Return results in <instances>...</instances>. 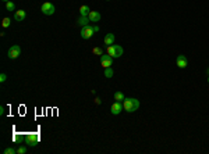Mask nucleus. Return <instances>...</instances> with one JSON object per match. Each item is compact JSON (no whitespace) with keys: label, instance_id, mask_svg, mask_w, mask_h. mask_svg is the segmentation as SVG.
Returning a JSON list of instances; mask_svg holds the SVG:
<instances>
[{"label":"nucleus","instance_id":"20e7f679","mask_svg":"<svg viewBox=\"0 0 209 154\" xmlns=\"http://www.w3.org/2000/svg\"><path fill=\"white\" fill-rule=\"evenodd\" d=\"M20 54H21V47L18 44H13L7 51V56H9L10 60H16L17 57H20Z\"/></svg>","mask_w":209,"mask_h":154},{"label":"nucleus","instance_id":"a878e982","mask_svg":"<svg viewBox=\"0 0 209 154\" xmlns=\"http://www.w3.org/2000/svg\"><path fill=\"white\" fill-rule=\"evenodd\" d=\"M2 2H4V3H7V2H10V0H2Z\"/></svg>","mask_w":209,"mask_h":154},{"label":"nucleus","instance_id":"ddd939ff","mask_svg":"<svg viewBox=\"0 0 209 154\" xmlns=\"http://www.w3.org/2000/svg\"><path fill=\"white\" fill-rule=\"evenodd\" d=\"M89 18L88 17H84V16H81L78 18V21H77V24H78V25H81V26H86V25H89Z\"/></svg>","mask_w":209,"mask_h":154},{"label":"nucleus","instance_id":"dca6fc26","mask_svg":"<svg viewBox=\"0 0 209 154\" xmlns=\"http://www.w3.org/2000/svg\"><path fill=\"white\" fill-rule=\"evenodd\" d=\"M6 9L9 10V11H16V4H14L13 2H7V3H6Z\"/></svg>","mask_w":209,"mask_h":154},{"label":"nucleus","instance_id":"6e6552de","mask_svg":"<svg viewBox=\"0 0 209 154\" xmlns=\"http://www.w3.org/2000/svg\"><path fill=\"white\" fill-rule=\"evenodd\" d=\"M123 110H124L123 103H120V101H114V103L112 104V107H110V113L113 114V115H119Z\"/></svg>","mask_w":209,"mask_h":154},{"label":"nucleus","instance_id":"423d86ee","mask_svg":"<svg viewBox=\"0 0 209 154\" xmlns=\"http://www.w3.org/2000/svg\"><path fill=\"white\" fill-rule=\"evenodd\" d=\"M94 28H92V25L89 24V25L86 26H82V29H81V38L85 39V40H88V39H91L92 36H94Z\"/></svg>","mask_w":209,"mask_h":154},{"label":"nucleus","instance_id":"5701e85b","mask_svg":"<svg viewBox=\"0 0 209 154\" xmlns=\"http://www.w3.org/2000/svg\"><path fill=\"white\" fill-rule=\"evenodd\" d=\"M4 110H6V108H4L3 106H2V107H0V115H4V113H6Z\"/></svg>","mask_w":209,"mask_h":154},{"label":"nucleus","instance_id":"a211bd4d","mask_svg":"<svg viewBox=\"0 0 209 154\" xmlns=\"http://www.w3.org/2000/svg\"><path fill=\"white\" fill-rule=\"evenodd\" d=\"M10 24H11V21H10V18H3V21H2V26H3V28H9L10 26Z\"/></svg>","mask_w":209,"mask_h":154},{"label":"nucleus","instance_id":"2eb2a0df","mask_svg":"<svg viewBox=\"0 0 209 154\" xmlns=\"http://www.w3.org/2000/svg\"><path fill=\"white\" fill-rule=\"evenodd\" d=\"M124 99H126V96H124L121 92H116V93H114V100H116V101H120V103H123Z\"/></svg>","mask_w":209,"mask_h":154},{"label":"nucleus","instance_id":"4be33fe9","mask_svg":"<svg viewBox=\"0 0 209 154\" xmlns=\"http://www.w3.org/2000/svg\"><path fill=\"white\" fill-rule=\"evenodd\" d=\"M6 81H7V75H6V74H2V75H0V82H2V83H4Z\"/></svg>","mask_w":209,"mask_h":154},{"label":"nucleus","instance_id":"b1692460","mask_svg":"<svg viewBox=\"0 0 209 154\" xmlns=\"http://www.w3.org/2000/svg\"><path fill=\"white\" fill-rule=\"evenodd\" d=\"M92 28H94V32H95V33L96 32H99V26L98 25H92Z\"/></svg>","mask_w":209,"mask_h":154},{"label":"nucleus","instance_id":"f3484780","mask_svg":"<svg viewBox=\"0 0 209 154\" xmlns=\"http://www.w3.org/2000/svg\"><path fill=\"white\" fill-rule=\"evenodd\" d=\"M113 69L110 68V67H109V68H105V76H106V78H112V76H113Z\"/></svg>","mask_w":209,"mask_h":154},{"label":"nucleus","instance_id":"1a4fd4ad","mask_svg":"<svg viewBox=\"0 0 209 154\" xmlns=\"http://www.w3.org/2000/svg\"><path fill=\"white\" fill-rule=\"evenodd\" d=\"M176 63H177V67H178V68H185V67L188 65V60H187V57L183 56V54L177 56V58H176Z\"/></svg>","mask_w":209,"mask_h":154},{"label":"nucleus","instance_id":"393cba45","mask_svg":"<svg viewBox=\"0 0 209 154\" xmlns=\"http://www.w3.org/2000/svg\"><path fill=\"white\" fill-rule=\"evenodd\" d=\"M101 103H102V100H101L99 97H96V99H95V104H98V106H99Z\"/></svg>","mask_w":209,"mask_h":154},{"label":"nucleus","instance_id":"0eeeda50","mask_svg":"<svg viewBox=\"0 0 209 154\" xmlns=\"http://www.w3.org/2000/svg\"><path fill=\"white\" fill-rule=\"evenodd\" d=\"M99 60H101V65L103 67V68H109V67H112V64H113V57L109 56V54H102Z\"/></svg>","mask_w":209,"mask_h":154},{"label":"nucleus","instance_id":"39448f33","mask_svg":"<svg viewBox=\"0 0 209 154\" xmlns=\"http://www.w3.org/2000/svg\"><path fill=\"white\" fill-rule=\"evenodd\" d=\"M41 10H42V14H45V16H53L54 11H56L53 3H50V2H45V3L42 4Z\"/></svg>","mask_w":209,"mask_h":154},{"label":"nucleus","instance_id":"aec40b11","mask_svg":"<svg viewBox=\"0 0 209 154\" xmlns=\"http://www.w3.org/2000/svg\"><path fill=\"white\" fill-rule=\"evenodd\" d=\"M17 153H18V154H25L27 153V147H25V146L18 147V149H17Z\"/></svg>","mask_w":209,"mask_h":154},{"label":"nucleus","instance_id":"412c9836","mask_svg":"<svg viewBox=\"0 0 209 154\" xmlns=\"http://www.w3.org/2000/svg\"><path fill=\"white\" fill-rule=\"evenodd\" d=\"M92 51H94V54H96V56H102V54H103V53H102V49H101V47H95V49H94Z\"/></svg>","mask_w":209,"mask_h":154},{"label":"nucleus","instance_id":"f257e3e1","mask_svg":"<svg viewBox=\"0 0 209 154\" xmlns=\"http://www.w3.org/2000/svg\"><path fill=\"white\" fill-rule=\"evenodd\" d=\"M123 108L127 113H134L139 108V100L134 97H126L123 101Z\"/></svg>","mask_w":209,"mask_h":154},{"label":"nucleus","instance_id":"cd10ccee","mask_svg":"<svg viewBox=\"0 0 209 154\" xmlns=\"http://www.w3.org/2000/svg\"><path fill=\"white\" fill-rule=\"evenodd\" d=\"M208 83H209V75H208Z\"/></svg>","mask_w":209,"mask_h":154},{"label":"nucleus","instance_id":"c85d7f7f","mask_svg":"<svg viewBox=\"0 0 209 154\" xmlns=\"http://www.w3.org/2000/svg\"><path fill=\"white\" fill-rule=\"evenodd\" d=\"M106 2H109V0H106Z\"/></svg>","mask_w":209,"mask_h":154},{"label":"nucleus","instance_id":"6ab92c4d","mask_svg":"<svg viewBox=\"0 0 209 154\" xmlns=\"http://www.w3.org/2000/svg\"><path fill=\"white\" fill-rule=\"evenodd\" d=\"M16 153H17V150H16V149H13V147L4 149V154H16Z\"/></svg>","mask_w":209,"mask_h":154},{"label":"nucleus","instance_id":"bb28decb","mask_svg":"<svg viewBox=\"0 0 209 154\" xmlns=\"http://www.w3.org/2000/svg\"><path fill=\"white\" fill-rule=\"evenodd\" d=\"M206 72H208V75H209V68H208V71H206Z\"/></svg>","mask_w":209,"mask_h":154},{"label":"nucleus","instance_id":"4468645a","mask_svg":"<svg viewBox=\"0 0 209 154\" xmlns=\"http://www.w3.org/2000/svg\"><path fill=\"white\" fill-rule=\"evenodd\" d=\"M89 13H91V10H89L88 6H81V7H79V14H81V16L88 17Z\"/></svg>","mask_w":209,"mask_h":154},{"label":"nucleus","instance_id":"9b49d317","mask_svg":"<svg viewBox=\"0 0 209 154\" xmlns=\"http://www.w3.org/2000/svg\"><path fill=\"white\" fill-rule=\"evenodd\" d=\"M88 18L91 22H99V19H101V14L98 13V11H91V13L88 14Z\"/></svg>","mask_w":209,"mask_h":154},{"label":"nucleus","instance_id":"f8f14e48","mask_svg":"<svg viewBox=\"0 0 209 154\" xmlns=\"http://www.w3.org/2000/svg\"><path fill=\"white\" fill-rule=\"evenodd\" d=\"M114 35L113 33H108L106 36H105V39H103V43L106 44V46H112V44L114 43Z\"/></svg>","mask_w":209,"mask_h":154},{"label":"nucleus","instance_id":"7ed1b4c3","mask_svg":"<svg viewBox=\"0 0 209 154\" xmlns=\"http://www.w3.org/2000/svg\"><path fill=\"white\" fill-rule=\"evenodd\" d=\"M39 140H41V138H39V133H36V132L28 133L25 138V143L28 146H31V147H35V146L39 143Z\"/></svg>","mask_w":209,"mask_h":154},{"label":"nucleus","instance_id":"9d476101","mask_svg":"<svg viewBox=\"0 0 209 154\" xmlns=\"http://www.w3.org/2000/svg\"><path fill=\"white\" fill-rule=\"evenodd\" d=\"M25 17H27V14H25V11H24V10H18V11H16V13H14V19H16V21H18V22L24 21V19H25Z\"/></svg>","mask_w":209,"mask_h":154},{"label":"nucleus","instance_id":"f03ea898","mask_svg":"<svg viewBox=\"0 0 209 154\" xmlns=\"http://www.w3.org/2000/svg\"><path fill=\"white\" fill-rule=\"evenodd\" d=\"M124 53L123 47L119 46V44H112V46H108V54L109 56H112L113 58H119V57H121Z\"/></svg>","mask_w":209,"mask_h":154}]
</instances>
